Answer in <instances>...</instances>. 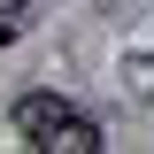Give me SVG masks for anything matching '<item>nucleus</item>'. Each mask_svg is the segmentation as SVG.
I'll return each instance as SVG.
<instances>
[{"label":"nucleus","mask_w":154,"mask_h":154,"mask_svg":"<svg viewBox=\"0 0 154 154\" xmlns=\"http://www.w3.org/2000/svg\"><path fill=\"white\" fill-rule=\"evenodd\" d=\"M16 131H23V146H46V154H93L100 146V123L62 93H23L16 100Z\"/></svg>","instance_id":"nucleus-1"},{"label":"nucleus","mask_w":154,"mask_h":154,"mask_svg":"<svg viewBox=\"0 0 154 154\" xmlns=\"http://www.w3.org/2000/svg\"><path fill=\"white\" fill-rule=\"evenodd\" d=\"M23 23H31V0H0V46L23 38Z\"/></svg>","instance_id":"nucleus-2"},{"label":"nucleus","mask_w":154,"mask_h":154,"mask_svg":"<svg viewBox=\"0 0 154 154\" xmlns=\"http://www.w3.org/2000/svg\"><path fill=\"white\" fill-rule=\"evenodd\" d=\"M123 69H131V93H139V100H154V54H131Z\"/></svg>","instance_id":"nucleus-3"}]
</instances>
